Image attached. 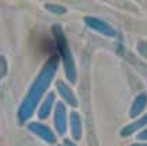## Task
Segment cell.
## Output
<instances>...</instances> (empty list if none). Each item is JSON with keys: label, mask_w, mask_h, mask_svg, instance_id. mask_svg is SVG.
I'll use <instances>...</instances> for the list:
<instances>
[{"label": "cell", "mask_w": 147, "mask_h": 146, "mask_svg": "<svg viewBox=\"0 0 147 146\" xmlns=\"http://www.w3.org/2000/svg\"><path fill=\"white\" fill-rule=\"evenodd\" d=\"M57 67H59V58H57V56L49 58L48 62L42 66L41 72L38 73V76H36L35 80L32 81L31 87L28 89L27 96L24 97L23 103H21V105H20V108H18V112H17L18 124L24 125V124L34 115V112L36 111L39 103L45 97L46 91L49 89L52 80L55 79Z\"/></svg>", "instance_id": "1"}, {"label": "cell", "mask_w": 147, "mask_h": 146, "mask_svg": "<svg viewBox=\"0 0 147 146\" xmlns=\"http://www.w3.org/2000/svg\"><path fill=\"white\" fill-rule=\"evenodd\" d=\"M59 54L62 56V60H63V69H65V75L67 79L69 84H74L76 80H77V69L74 65V60H73V56L69 51V46L65 41V38H59Z\"/></svg>", "instance_id": "2"}, {"label": "cell", "mask_w": 147, "mask_h": 146, "mask_svg": "<svg viewBox=\"0 0 147 146\" xmlns=\"http://www.w3.org/2000/svg\"><path fill=\"white\" fill-rule=\"evenodd\" d=\"M53 126L57 136H65L69 129L67 105L63 101H57L53 108Z\"/></svg>", "instance_id": "3"}, {"label": "cell", "mask_w": 147, "mask_h": 146, "mask_svg": "<svg viewBox=\"0 0 147 146\" xmlns=\"http://www.w3.org/2000/svg\"><path fill=\"white\" fill-rule=\"evenodd\" d=\"M28 131L31 134L36 135L41 141H44L48 145H55L57 141V135L55 134L53 129H51L48 125L42 124L41 121H32V122H28L27 125Z\"/></svg>", "instance_id": "4"}, {"label": "cell", "mask_w": 147, "mask_h": 146, "mask_svg": "<svg viewBox=\"0 0 147 146\" xmlns=\"http://www.w3.org/2000/svg\"><path fill=\"white\" fill-rule=\"evenodd\" d=\"M55 86H56V91L59 93L62 101H63L67 107H70V108H77V107H79L77 97H76L74 91L71 90V87H70L69 83L63 81V80H57Z\"/></svg>", "instance_id": "5"}, {"label": "cell", "mask_w": 147, "mask_h": 146, "mask_svg": "<svg viewBox=\"0 0 147 146\" xmlns=\"http://www.w3.org/2000/svg\"><path fill=\"white\" fill-rule=\"evenodd\" d=\"M55 104H56V94L53 91H49L48 94H45V97L42 98V101L39 103L38 105V118L41 121L46 120L52 112H53V108H55Z\"/></svg>", "instance_id": "6"}, {"label": "cell", "mask_w": 147, "mask_h": 146, "mask_svg": "<svg viewBox=\"0 0 147 146\" xmlns=\"http://www.w3.org/2000/svg\"><path fill=\"white\" fill-rule=\"evenodd\" d=\"M69 129H70L71 139L74 142L81 139V136H83V121H81V117L77 111L69 112Z\"/></svg>", "instance_id": "7"}, {"label": "cell", "mask_w": 147, "mask_h": 146, "mask_svg": "<svg viewBox=\"0 0 147 146\" xmlns=\"http://www.w3.org/2000/svg\"><path fill=\"white\" fill-rule=\"evenodd\" d=\"M146 126H147V114H144V115H142V117L133 120L132 122L127 124L126 126H123V128L121 129V136H122V138H129V136H132V135L140 132V131H142L143 128H146Z\"/></svg>", "instance_id": "8"}, {"label": "cell", "mask_w": 147, "mask_h": 146, "mask_svg": "<svg viewBox=\"0 0 147 146\" xmlns=\"http://www.w3.org/2000/svg\"><path fill=\"white\" fill-rule=\"evenodd\" d=\"M146 107H147V94L146 93H140L132 103V107L129 110V118H132V120L139 118L144 112Z\"/></svg>", "instance_id": "9"}, {"label": "cell", "mask_w": 147, "mask_h": 146, "mask_svg": "<svg viewBox=\"0 0 147 146\" xmlns=\"http://www.w3.org/2000/svg\"><path fill=\"white\" fill-rule=\"evenodd\" d=\"M7 73V62L6 58L3 55H0V79H3Z\"/></svg>", "instance_id": "10"}, {"label": "cell", "mask_w": 147, "mask_h": 146, "mask_svg": "<svg viewBox=\"0 0 147 146\" xmlns=\"http://www.w3.org/2000/svg\"><path fill=\"white\" fill-rule=\"evenodd\" d=\"M136 141L137 142H147V126L136 134Z\"/></svg>", "instance_id": "11"}, {"label": "cell", "mask_w": 147, "mask_h": 146, "mask_svg": "<svg viewBox=\"0 0 147 146\" xmlns=\"http://www.w3.org/2000/svg\"><path fill=\"white\" fill-rule=\"evenodd\" d=\"M137 51H139V54L142 56L147 58V42H140L139 46H137Z\"/></svg>", "instance_id": "12"}, {"label": "cell", "mask_w": 147, "mask_h": 146, "mask_svg": "<svg viewBox=\"0 0 147 146\" xmlns=\"http://www.w3.org/2000/svg\"><path fill=\"white\" fill-rule=\"evenodd\" d=\"M63 146H79L73 139H63Z\"/></svg>", "instance_id": "13"}, {"label": "cell", "mask_w": 147, "mask_h": 146, "mask_svg": "<svg viewBox=\"0 0 147 146\" xmlns=\"http://www.w3.org/2000/svg\"><path fill=\"white\" fill-rule=\"evenodd\" d=\"M130 146H147V142H136V143H133Z\"/></svg>", "instance_id": "14"}, {"label": "cell", "mask_w": 147, "mask_h": 146, "mask_svg": "<svg viewBox=\"0 0 147 146\" xmlns=\"http://www.w3.org/2000/svg\"><path fill=\"white\" fill-rule=\"evenodd\" d=\"M57 146H63V145H57Z\"/></svg>", "instance_id": "15"}]
</instances>
